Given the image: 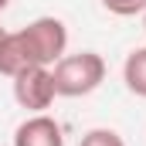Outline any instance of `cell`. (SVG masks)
Here are the masks:
<instances>
[{"label": "cell", "mask_w": 146, "mask_h": 146, "mask_svg": "<svg viewBox=\"0 0 146 146\" xmlns=\"http://www.w3.org/2000/svg\"><path fill=\"white\" fill-rule=\"evenodd\" d=\"M54 92L65 99H82L92 95L106 82V61L99 51H78V54H61L54 61Z\"/></svg>", "instance_id": "cell-1"}, {"label": "cell", "mask_w": 146, "mask_h": 146, "mask_svg": "<svg viewBox=\"0 0 146 146\" xmlns=\"http://www.w3.org/2000/svg\"><path fill=\"white\" fill-rule=\"evenodd\" d=\"M14 99H17L21 109H27V112L51 109V102L58 99L51 68L48 65H34V68H24L21 75H14Z\"/></svg>", "instance_id": "cell-2"}, {"label": "cell", "mask_w": 146, "mask_h": 146, "mask_svg": "<svg viewBox=\"0 0 146 146\" xmlns=\"http://www.w3.org/2000/svg\"><path fill=\"white\" fill-rule=\"evenodd\" d=\"M24 37H27V44H31V51H34L37 65H54L61 54H65V48H68V27H65V21H58V17H37L31 21L27 27H21Z\"/></svg>", "instance_id": "cell-3"}, {"label": "cell", "mask_w": 146, "mask_h": 146, "mask_svg": "<svg viewBox=\"0 0 146 146\" xmlns=\"http://www.w3.org/2000/svg\"><path fill=\"white\" fill-rule=\"evenodd\" d=\"M14 146H65V133L48 112H34L14 129Z\"/></svg>", "instance_id": "cell-4"}, {"label": "cell", "mask_w": 146, "mask_h": 146, "mask_svg": "<svg viewBox=\"0 0 146 146\" xmlns=\"http://www.w3.org/2000/svg\"><path fill=\"white\" fill-rule=\"evenodd\" d=\"M34 65L37 58L27 44V37H24V31H7L0 37V75L14 78V75H21L24 68H34Z\"/></svg>", "instance_id": "cell-5"}, {"label": "cell", "mask_w": 146, "mask_h": 146, "mask_svg": "<svg viewBox=\"0 0 146 146\" xmlns=\"http://www.w3.org/2000/svg\"><path fill=\"white\" fill-rule=\"evenodd\" d=\"M122 82L133 95L146 99V44L143 48H133L122 61Z\"/></svg>", "instance_id": "cell-6"}, {"label": "cell", "mask_w": 146, "mask_h": 146, "mask_svg": "<svg viewBox=\"0 0 146 146\" xmlns=\"http://www.w3.org/2000/svg\"><path fill=\"white\" fill-rule=\"evenodd\" d=\"M78 146H126V139H122L115 129L99 126V129H88V133L82 136V143H78Z\"/></svg>", "instance_id": "cell-7"}, {"label": "cell", "mask_w": 146, "mask_h": 146, "mask_svg": "<svg viewBox=\"0 0 146 146\" xmlns=\"http://www.w3.org/2000/svg\"><path fill=\"white\" fill-rule=\"evenodd\" d=\"M102 7L115 17H136L146 10V0H102Z\"/></svg>", "instance_id": "cell-8"}, {"label": "cell", "mask_w": 146, "mask_h": 146, "mask_svg": "<svg viewBox=\"0 0 146 146\" xmlns=\"http://www.w3.org/2000/svg\"><path fill=\"white\" fill-rule=\"evenodd\" d=\"M7 7H10V0H0V10H7Z\"/></svg>", "instance_id": "cell-9"}, {"label": "cell", "mask_w": 146, "mask_h": 146, "mask_svg": "<svg viewBox=\"0 0 146 146\" xmlns=\"http://www.w3.org/2000/svg\"><path fill=\"white\" fill-rule=\"evenodd\" d=\"M143 31H146V10H143Z\"/></svg>", "instance_id": "cell-10"}, {"label": "cell", "mask_w": 146, "mask_h": 146, "mask_svg": "<svg viewBox=\"0 0 146 146\" xmlns=\"http://www.w3.org/2000/svg\"><path fill=\"white\" fill-rule=\"evenodd\" d=\"M3 34H7V31H3V27H0V37H3Z\"/></svg>", "instance_id": "cell-11"}]
</instances>
